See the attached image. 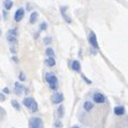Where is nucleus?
<instances>
[{
    "label": "nucleus",
    "instance_id": "1",
    "mask_svg": "<svg viewBox=\"0 0 128 128\" xmlns=\"http://www.w3.org/2000/svg\"><path fill=\"white\" fill-rule=\"evenodd\" d=\"M22 103H24V106H25V107H28L31 112H36V111L39 110L38 102H36L32 97H26V98H24Z\"/></svg>",
    "mask_w": 128,
    "mask_h": 128
},
{
    "label": "nucleus",
    "instance_id": "2",
    "mask_svg": "<svg viewBox=\"0 0 128 128\" xmlns=\"http://www.w3.org/2000/svg\"><path fill=\"white\" fill-rule=\"evenodd\" d=\"M45 78H46V82L48 84V86H50L51 90H54V91L57 90V82H58V81H57V77H56L54 74L47 72L46 76H45Z\"/></svg>",
    "mask_w": 128,
    "mask_h": 128
},
{
    "label": "nucleus",
    "instance_id": "3",
    "mask_svg": "<svg viewBox=\"0 0 128 128\" xmlns=\"http://www.w3.org/2000/svg\"><path fill=\"white\" fill-rule=\"evenodd\" d=\"M16 35H18V29H11V30H9V32H8V36H6L8 41H9L10 44H12V45H15V44L18 42Z\"/></svg>",
    "mask_w": 128,
    "mask_h": 128
},
{
    "label": "nucleus",
    "instance_id": "4",
    "mask_svg": "<svg viewBox=\"0 0 128 128\" xmlns=\"http://www.w3.org/2000/svg\"><path fill=\"white\" fill-rule=\"evenodd\" d=\"M29 127L30 128H42L44 127V123L41 121V118L39 117H32L29 122Z\"/></svg>",
    "mask_w": 128,
    "mask_h": 128
},
{
    "label": "nucleus",
    "instance_id": "5",
    "mask_svg": "<svg viewBox=\"0 0 128 128\" xmlns=\"http://www.w3.org/2000/svg\"><path fill=\"white\" fill-rule=\"evenodd\" d=\"M92 100H93V102L101 104V103H104L106 102V96L103 93H101V92H94L93 96H92Z\"/></svg>",
    "mask_w": 128,
    "mask_h": 128
},
{
    "label": "nucleus",
    "instance_id": "6",
    "mask_svg": "<svg viewBox=\"0 0 128 128\" xmlns=\"http://www.w3.org/2000/svg\"><path fill=\"white\" fill-rule=\"evenodd\" d=\"M51 101H52V103H56V104H57V103H61V102L64 101V94L60 93V92H56V93L52 94Z\"/></svg>",
    "mask_w": 128,
    "mask_h": 128
},
{
    "label": "nucleus",
    "instance_id": "7",
    "mask_svg": "<svg viewBox=\"0 0 128 128\" xmlns=\"http://www.w3.org/2000/svg\"><path fill=\"white\" fill-rule=\"evenodd\" d=\"M24 15H25V10H24L22 8L18 9V10H16V12H15V15H14L15 21H16V22L21 21V20H22V18H24Z\"/></svg>",
    "mask_w": 128,
    "mask_h": 128
},
{
    "label": "nucleus",
    "instance_id": "8",
    "mask_svg": "<svg viewBox=\"0 0 128 128\" xmlns=\"http://www.w3.org/2000/svg\"><path fill=\"white\" fill-rule=\"evenodd\" d=\"M88 40H90L91 45H92L94 48H98V42H97V39H96V35H94L93 31L90 32V35H88Z\"/></svg>",
    "mask_w": 128,
    "mask_h": 128
},
{
    "label": "nucleus",
    "instance_id": "9",
    "mask_svg": "<svg viewBox=\"0 0 128 128\" xmlns=\"http://www.w3.org/2000/svg\"><path fill=\"white\" fill-rule=\"evenodd\" d=\"M71 68L74 70V71H76V72H81V64H80V61H71Z\"/></svg>",
    "mask_w": 128,
    "mask_h": 128
},
{
    "label": "nucleus",
    "instance_id": "10",
    "mask_svg": "<svg viewBox=\"0 0 128 128\" xmlns=\"http://www.w3.org/2000/svg\"><path fill=\"white\" fill-rule=\"evenodd\" d=\"M124 112H126V110H124L123 106H116L114 107V114L116 116H123Z\"/></svg>",
    "mask_w": 128,
    "mask_h": 128
},
{
    "label": "nucleus",
    "instance_id": "11",
    "mask_svg": "<svg viewBox=\"0 0 128 128\" xmlns=\"http://www.w3.org/2000/svg\"><path fill=\"white\" fill-rule=\"evenodd\" d=\"M92 108H93V103H92L91 101H86L85 103H84V110H85V111L90 112Z\"/></svg>",
    "mask_w": 128,
    "mask_h": 128
},
{
    "label": "nucleus",
    "instance_id": "12",
    "mask_svg": "<svg viewBox=\"0 0 128 128\" xmlns=\"http://www.w3.org/2000/svg\"><path fill=\"white\" fill-rule=\"evenodd\" d=\"M22 91H24V87L20 85L19 82H16V84H15V93H16V94H21Z\"/></svg>",
    "mask_w": 128,
    "mask_h": 128
},
{
    "label": "nucleus",
    "instance_id": "13",
    "mask_svg": "<svg viewBox=\"0 0 128 128\" xmlns=\"http://www.w3.org/2000/svg\"><path fill=\"white\" fill-rule=\"evenodd\" d=\"M38 16H39V14H38L36 11L31 12V15H30V24H35V21H36Z\"/></svg>",
    "mask_w": 128,
    "mask_h": 128
},
{
    "label": "nucleus",
    "instance_id": "14",
    "mask_svg": "<svg viewBox=\"0 0 128 128\" xmlns=\"http://www.w3.org/2000/svg\"><path fill=\"white\" fill-rule=\"evenodd\" d=\"M45 62H46V65H47V66H50V67L55 66V64H56V62H55V58H54V57H47Z\"/></svg>",
    "mask_w": 128,
    "mask_h": 128
},
{
    "label": "nucleus",
    "instance_id": "15",
    "mask_svg": "<svg viewBox=\"0 0 128 128\" xmlns=\"http://www.w3.org/2000/svg\"><path fill=\"white\" fill-rule=\"evenodd\" d=\"M61 11H62V16L65 18V20H66L67 22H71V18L66 14V8H61Z\"/></svg>",
    "mask_w": 128,
    "mask_h": 128
},
{
    "label": "nucleus",
    "instance_id": "16",
    "mask_svg": "<svg viewBox=\"0 0 128 128\" xmlns=\"http://www.w3.org/2000/svg\"><path fill=\"white\" fill-rule=\"evenodd\" d=\"M11 6H12V1H11V0H5V1H4V8H5L6 10H10Z\"/></svg>",
    "mask_w": 128,
    "mask_h": 128
},
{
    "label": "nucleus",
    "instance_id": "17",
    "mask_svg": "<svg viewBox=\"0 0 128 128\" xmlns=\"http://www.w3.org/2000/svg\"><path fill=\"white\" fill-rule=\"evenodd\" d=\"M11 104H12V107L16 110V111H20V104L18 103V101H15V100H12L11 101Z\"/></svg>",
    "mask_w": 128,
    "mask_h": 128
},
{
    "label": "nucleus",
    "instance_id": "18",
    "mask_svg": "<svg viewBox=\"0 0 128 128\" xmlns=\"http://www.w3.org/2000/svg\"><path fill=\"white\" fill-rule=\"evenodd\" d=\"M46 55H47L48 57H54V55H55V54H54V50H52V48H47V50H46Z\"/></svg>",
    "mask_w": 128,
    "mask_h": 128
},
{
    "label": "nucleus",
    "instance_id": "19",
    "mask_svg": "<svg viewBox=\"0 0 128 128\" xmlns=\"http://www.w3.org/2000/svg\"><path fill=\"white\" fill-rule=\"evenodd\" d=\"M19 77H20V81H25V75H24L22 72L20 74V76H19Z\"/></svg>",
    "mask_w": 128,
    "mask_h": 128
},
{
    "label": "nucleus",
    "instance_id": "20",
    "mask_svg": "<svg viewBox=\"0 0 128 128\" xmlns=\"http://www.w3.org/2000/svg\"><path fill=\"white\" fill-rule=\"evenodd\" d=\"M2 92H4V93H9L10 91H9V88H8V87H5V88L2 90Z\"/></svg>",
    "mask_w": 128,
    "mask_h": 128
},
{
    "label": "nucleus",
    "instance_id": "21",
    "mask_svg": "<svg viewBox=\"0 0 128 128\" xmlns=\"http://www.w3.org/2000/svg\"><path fill=\"white\" fill-rule=\"evenodd\" d=\"M50 41H51L50 38H46V39H45V44H50Z\"/></svg>",
    "mask_w": 128,
    "mask_h": 128
},
{
    "label": "nucleus",
    "instance_id": "22",
    "mask_svg": "<svg viewBox=\"0 0 128 128\" xmlns=\"http://www.w3.org/2000/svg\"><path fill=\"white\" fill-rule=\"evenodd\" d=\"M40 28H41V30H45V29H46V24H45V22L41 24V26H40Z\"/></svg>",
    "mask_w": 128,
    "mask_h": 128
},
{
    "label": "nucleus",
    "instance_id": "23",
    "mask_svg": "<svg viewBox=\"0 0 128 128\" xmlns=\"http://www.w3.org/2000/svg\"><path fill=\"white\" fill-rule=\"evenodd\" d=\"M4 100H5V96L0 93V101H4Z\"/></svg>",
    "mask_w": 128,
    "mask_h": 128
},
{
    "label": "nucleus",
    "instance_id": "24",
    "mask_svg": "<svg viewBox=\"0 0 128 128\" xmlns=\"http://www.w3.org/2000/svg\"><path fill=\"white\" fill-rule=\"evenodd\" d=\"M72 128H80V127H77V126H74V127H72Z\"/></svg>",
    "mask_w": 128,
    "mask_h": 128
},
{
    "label": "nucleus",
    "instance_id": "25",
    "mask_svg": "<svg viewBox=\"0 0 128 128\" xmlns=\"http://www.w3.org/2000/svg\"><path fill=\"white\" fill-rule=\"evenodd\" d=\"M0 36H1V30H0Z\"/></svg>",
    "mask_w": 128,
    "mask_h": 128
}]
</instances>
